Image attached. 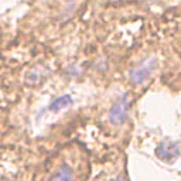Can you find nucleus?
<instances>
[{
    "mask_svg": "<svg viewBox=\"0 0 181 181\" xmlns=\"http://www.w3.org/2000/svg\"><path fill=\"white\" fill-rule=\"evenodd\" d=\"M84 164L74 160H61L48 173L47 181H84L86 177Z\"/></svg>",
    "mask_w": 181,
    "mask_h": 181,
    "instance_id": "obj_1",
    "label": "nucleus"
},
{
    "mask_svg": "<svg viewBox=\"0 0 181 181\" xmlns=\"http://www.w3.org/2000/svg\"><path fill=\"white\" fill-rule=\"evenodd\" d=\"M130 111V99L127 93H122L120 96L117 98L115 103L112 105L111 111H109V122L111 125L115 127H119L123 123H126L127 116H129Z\"/></svg>",
    "mask_w": 181,
    "mask_h": 181,
    "instance_id": "obj_2",
    "label": "nucleus"
},
{
    "mask_svg": "<svg viewBox=\"0 0 181 181\" xmlns=\"http://www.w3.org/2000/svg\"><path fill=\"white\" fill-rule=\"evenodd\" d=\"M158 65V61L156 57H150V58H146L143 62H140L136 68L129 72V81L132 85H142L143 82H146L147 79L150 78V75L153 74L156 68Z\"/></svg>",
    "mask_w": 181,
    "mask_h": 181,
    "instance_id": "obj_3",
    "label": "nucleus"
},
{
    "mask_svg": "<svg viewBox=\"0 0 181 181\" xmlns=\"http://www.w3.org/2000/svg\"><path fill=\"white\" fill-rule=\"evenodd\" d=\"M156 153L161 160L170 161V160H174L181 154V144L178 142H163L157 147Z\"/></svg>",
    "mask_w": 181,
    "mask_h": 181,
    "instance_id": "obj_4",
    "label": "nucleus"
},
{
    "mask_svg": "<svg viewBox=\"0 0 181 181\" xmlns=\"http://www.w3.org/2000/svg\"><path fill=\"white\" fill-rule=\"evenodd\" d=\"M71 103H72V98H71L70 95H62V96L57 98L55 101L50 105V109H51L52 112H58V111H61V109H64V108L70 106Z\"/></svg>",
    "mask_w": 181,
    "mask_h": 181,
    "instance_id": "obj_5",
    "label": "nucleus"
},
{
    "mask_svg": "<svg viewBox=\"0 0 181 181\" xmlns=\"http://www.w3.org/2000/svg\"><path fill=\"white\" fill-rule=\"evenodd\" d=\"M44 78V72L40 68H34L33 71H30L26 76V82L28 85H37L38 82H41Z\"/></svg>",
    "mask_w": 181,
    "mask_h": 181,
    "instance_id": "obj_6",
    "label": "nucleus"
},
{
    "mask_svg": "<svg viewBox=\"0 0 181 181\" xmlns=\"http://www.w3.org/2000/svg\"><path fill=\"white\" fill-rule=\"evenodd\" d=\"M109 181H129V180H127V177H126V173L117 171L116 174H113V177L109 178Z\"/></svg>",
    "mask_w": 181,
    "mask_h": 181,
    "instance_id": "obj_7",
    "label": "nucleus"
}]
</instances>
